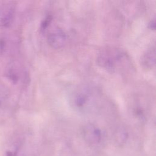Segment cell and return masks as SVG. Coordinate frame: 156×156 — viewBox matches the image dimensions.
<instances>
[{"instance_id":"1","label":"cell","mask_w":156,"mask_h":156,"mask_svg":"<svg viewBox=\"0 0 156 156\" xmlns=\"http://www.w3.org/2000/svg\"><path fill=\"white\" fill-rule=\"evenodd\" d=\"M116 49L107 48L102 49L97 56L98 64L104 69L113 71L115 69L116 63L122 55Z\"/></svg>"},{"instance_id":"2","label":"cell","mask_w":156,"mask_h":156,"mask_svg":"<svg viewBox=\"0 0 156 156\" xmlns=\"http://www.w3.org/2000/svg\"><path fill=\"white\" fill-rule=\"evenodd\" d=\"M92 98L90 91L82 88L76 90L72 94L70 102L74 108L79 111H85L91 104Z\"/></svg>"},{"instance_id":"3","label":"cell","mask_w":156,"mask_h":156,"mask_svg":"<svg viewBox=\"0 0 156 156\" xmlns=\"http://www.w3.org/2000/svg\"><path fill=\"white\" fill-rule=\"evenodd\" d=\"M66 35L60 29H56L51 31L47 37V43L53 49H60L66 43Z\"/></svg>"},{"instance_id":"4","label":"cell","mask_w":156,"mask_h":156,"mask_svg":"<svg viewBox=\"0 0 156 156\" xmlns=\"http://www.w3.org/2000/svg\"><path fill=\"white\" fill-rule=\"evenodd\" d=\"M85 139L90 143H98L101 139V130L92 124H87L83 129Z\"/></svg>"},{"instance_id":"5","label":"cell","mask_w":156,"mask_h":156,"mask_svg":"<svg viewBox=\"0 0 156 156\" xmlns=\"http://www.w3.org/2000/svg\"><path fill=\"white\" fill-rule=\"evenodd\" d=\"M155 63V50L154 47L148 49L141 58V63L146 69H152Z\"/></svg>"},{"instance_id":"6","label":"cell","mask_w":156,"mask_h":156,"mask_svg":"<svg viewBox=\"0 0 156 156\" xmlns=\"http://www.w3.org/2000/svg\"><path fill=\"white\" fill-rule=\"evenodd\" d=\"M14 10L12 7H6L0 10V26L8 27L13 21Z\"/></svg>"},{"instance_id":"7","label":"cell","mask_w":156,"mask_h":156,"mask_svg":"<svg viewBox=\"0 0 156 156\" xmlns=\"http://www.w3.org/2000/svg\"><path fill=\"white\" fill-rule=\"evenodd\" d=\"M51 20H52V17L51 15H48L44 18V20L41 23V26H40V29L41 31L44 32L47 29V28L48 27L49 25L51 22Z\"/></svg>"},{"instance_id":"8","label":"cell","mask_w":156,"mask_h":156,"mask_svg":"<svg viewBox=\"0 0 156 156\" xmlns=\"http://www.w3.org/2000/svg\"><path fill=\"white\" fill-rule=\"evenodd\" d=\"M5 49V41L2 39H0V54H2Z\"/></svg>"},{"instance_id":"9","label":"cell","mask_w":156,"mask_h":156,"mask_svg":"<svg viewBox=\"0 0 156 156\" xmlns=\"http://www.w3.org/2000/svg\"><path fill=\"white\" fill-rule=\"evenodd\" d=\"M148 26L152 30H155V21L154 19L150 21V23H149Z\"/></svg>"}]
</instances>
